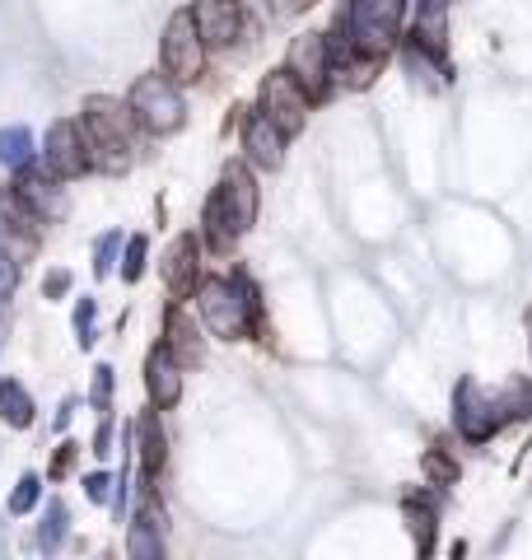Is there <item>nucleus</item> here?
Masks as SVG:
<instances>
[{"label": "nucleus", "instance_id": "nucleus-1", "mask_svg": "<svg viewBox=\"0 0 532 560\" xmlns=\"http://www.w3.org/2000/svg\"><path fill=\"white\" fill-rule=\"evenodd\" d=\"M513 416H532V383H519V388H509L505 397L482 393V383L476 378H463L453 388V425H458V434H463L467 444L495 440Z\"/></svg>", "mask_w": 532, "mask_h": 560}, {"label": "nucleus", "instance_id": "nucleus-2", "mask_svg": "<svg viewBox=\"0 0 532 560\" xmlns=\"http://www.w3.org/2000/svg\"><path fill=\"white\" fill-rule=\"evenodd\" d=\"M257 224V183L243 164H224L216 191L206 201V243L229 253Z\"/></svg>", "mask_w": 532, "mask_h": 560}, {"label": "nucleus", "instance_id": "nucleus-3", "mask_svg": "<svg viewBox=\"0 0 532 560\" xmlns=\"http://www.w3.org/2000/svg\"><path fill=\"white\" fill-rule=\"evenodd\" d=\"M131 108H122L117 98L94 94L80 108V136L89 150V164L103 173H127L131 168Z\"/></svg>", "mask_w": 532, "mask_h": 560}, {"label": "nucleus", "instance_id": "nucleus-4", "mask_svg": "<svg viewBox=\"0 0 532 560\" xmlns=\"http://www.w3.org/2000/svg\"><path fill=\"white\" fill-rule=\"evenodd\" d=\"M197 304H201V323L210 327V337L247 341L257 331V290L247 285L243 276H234V280H224V276L201 280Z\"/></svg>", "mask_w": 532, "mask_h": 560}, {"label": "nucleus", "instance_id": "nucleus-5", "mask_svg": "<svg viewBox=\"0 0 532 560\" xmlns=\"http://www.w3.org/2000/svg\"><path fill=\"white\" fill-rule=\"evenodd\" d=\"M131 117L146 127L150 136H173V131H183V121H187V103L183 94H177V80L169 75H140L131 84Z\"/></svg>", "mask_w": 532, "mask_h": 560}, {"label": "nucleus", "instance_id": "nucleus-6", "mask_svg": "<svg viewBox=\"0 0 532 560\" xmlns=\"http://www.w3.org/2000/svg\"><path fill=\"white\" fill-rule=\"evenodd\" d=\"M257 113L271 117L286 136H299L304 131V121H309V94L294 84L290 70H271V75L262 80V90H257Z\"/></svg>", "mask_w": 532, "mask_h": 560}, {"label": "nucleus", "instance_id": "nucleus-7", "mask_svg": "<svg viewBox=\"0 0 532 560\" xmlns=\"http://www.w3.org/2000/svg\"><path fill=\"white\" fill-rule=\"evenodd\" d=\"M206 66V43L197 24H192V10H177L169 28H164V75L177 84H192Z\"/></svg>", "mask_w": 532, "mask_h": 560}, {"label": "nucleus", "instance_id": "nucleus-8", "mask_svg": "<svg viewBox=\"0 0 532 560\" xmlns=\"http://www.w3.org/2000/svg\"><path fill=\"white\" fill-rule=\"evenodd\" d=\"M286 70L294 75V84L313 98H323L332 90V51H327V33H299L286 51Z\"/></svg>", "mask_w": 532, "mask_h": 560}, {"label": "nucleus", "instance_id": "nucleus-9", "mask_svg": "<svg viewBox=\"0 0 532 560\" xmlns=\"http://www.w3.org/2000/svg\"><path fill=\"white\" fill-rule=\"evenodd\" d=\"M43 168L51 173V178H80V173L89 168V150H84V136L76 121H51L47 127V145H43Z\"/></svg>", "mask_w": 532, "mask_h": 560}, {"label": "nucleus", "instance_id": "nucleus-10", "mask_svg": "<svg viewBox=\"0 0 532 560\" xmlns=\"http://www.w3.org/2000/svg\"><path fill=\"white\" fill-rule=\"evenodd\" d=\"M127 551L131 560H159L164 556V504L154 495V481H146V495H140V510L127 528Z\"/></svg>", "mask_w": 532, "mask_h": 560}, {"label": "nucleus", "instance_id": "nucleus-11", "mask_svg": "<svg viewBox=\"0 0 532 560\" xmlns=\"http://www.w3.org/2000/svg\"><path fill=\"white\" fill-rule=\"evenodd\" d=\"M14 206L24 210L28 220H38V224H47V220H61L66 215V197H61V187L47 178V173H38V168H20V183H14Z\"/></svg>", "mask_w": 532, "mask_h": 560}, {"label": "nucleus", "instance_id": "nucleus-12", "mask_svg": "<svg viewBox=\"0 0 532 560\" xmlns=\"http://www.w3.org/2000/svg\"><path fill=\"white\" fill-rule=\"evenodd\" d=\"M192 24H197L206 47H229L243 28V5L239 0H197L192 5Z\"/></svg>", "mask_w": 532, "mask_h": 560}, {"label": "nucleus", "instance_id": "nucleus-13", "mask_svg": "<svg viewBox=\"0 0 532 560\" xmlns=\"http://www.w3.org/2000/svg\"><path fill=\"white\" fill-rule=\"evenodd\" d=\"M197 267H201V238L197 234H177L164 253V285L173 300H187L197 290Z\"/></svg>", "mask_w": 532, "mask_h": 560}, {"label": "nucleus", "instance_id": "nucleus-14", "mask_svg": "<svg viewBox=\"0 0 532 560\" xmlns=\"http://www.w3.org/2000/svg\"><path fill=\"white\" fill-rule=\"evenodd\" d=\"M286 131L276 127L271 117H262V113H253V117H243V150H247V160H253L257 168H280L286 164Z\"/></svg>", "mask_w": 532, "mask_h": 560}, {"label": "nucleus", "instance_id": "nucleus-15", "mask_svg": "<svg viewBox=\"0 0 532 560\" xmlns=\"http://www.w3.org/2000/svg\"><path fill=\"white\" fill-rule=\"evenodd\" d=\"M146 393L159 411H169L183 401V364H177L164 346H154L146 355Z\"/></svg>", "mask_w": 532, "mask_h": 560}, {"label": "nucleus", "instance_id": "nucleus-16", "mask_svg": "<svg viewBox=\"0 0 532 560\" xmlns=\"http://www.w3.org/2000/svg\"><path fill=\"white\" fill-rule=\"evenodd\" d=\"M164 350H169L177 364H183V370L201 364V360H206V346H201L197 318H187L183 308H169V318H164Z\"/></svg>", "mask_w": 532, "mask_h": 560}, {"label": "nucleus", "instance_id": "nucleus-17", "mask_svg": "<svg viewBox=\"0 0 532 560\" xmlns=\"http://www.w3.org/2000/svg\"><path fill=\"white\" fill-rule=\"evenodd\" d=\"M136 453H140V471H146V481H154L159 471H164V463H169V440H164V430H159V407L136 420Z\"/></svg>", "mask_w": 532, "mask_h": 560}, {"label": "nucleus", "instance_id": "nucleus-18", "mask_svg": "<svg viewBox=\"0 0 532 560\" xmlns=\"http://www.w3.org/2000/svg\"><path fill=\"white\" fill-rule=\"evenodd\" d=\"M0 420L10 430H28L33 425V397L20 378H0Z\"/></svg>", "mask_w": 532, "mask_h": 560}, {"label": "nucleus", "instance_id": "nucleus-19", "mask_svg": "<svg viewBox=\"0 0 532 560\" xmlns=\"http://www.w3.org/2000/svg\"><path fill=\"white\" fill-rule=\"evenodd\" d=\"M402 518H406V528H412L416 551H420V556H430V551H435V510H430V504L406 500V504H402Z\"/></svg>", "mask_w": 532, "mask_h": 560}, {"label": "nucleus", "instance_id": "nucleus-20", "mask_svg": "<svg viewBox=\"0 0 532 560\" xmlns=\"http://www.w3.org/2000/svg\"><path fill=\"white\" fill-rule=\"evenodd\" d=\"M0 164L20 173L24 164H33V131L28 127H5L0 131Z\"/></svg>", "mask_w": 532, "mask_h": 560}, {"label": "nucleus", "instance_id": "nucleus-21", "mask_svg": "<svg viewBox=\"0 0 532 560\" xmlns=\"http://www.w3.org/2000/svg\"><path fill=\"white\" fill-rule=\"evenodd\" d=\"M66 528H70V514H66V504L61 500H47V514L38 523V551H61V541H66Z\"/></svg>", "mask_w": 532, "mask_h": 560}, {"label": "nucleus", "instance_id": "nucleus-22", "mask_svg": "<svg viewBox=\"0 0 532 560\" xmlns=\"http://www.w3.org/2000/svg\"><path fill=\"white\" fill-rule=\"evenodd\" d=\"M420 471L430 477V486H453V481H458V463H453L443 448H430V453H425V458H420Z\"/></svg>", "mask_w": 532, "mask_h": 560}, {"label": "nucleus", "instance_id": "nucleus-23", "mask_svg": "<svg viewBox=\"0 0 532 560\" xmlns=\"http://www.w3.org/2000/svg\"><path fill=\"white\" fill-rule=\"evenodd\" d=\"M38 495H43V477L38 471H24L20 486H14V495H10V514H28L33 504H38Z\"/></svg>", "mask_w": 532, "mask_h": 560}, {"label": "nucleus", "instance_id": "nucleus-24", "mask_svg": "<svg viewBox=\"0 0 532 560\" xmlns=\"http://www.w3.org/2000/svg\"><path fill=\"white\" fill-rule=\"evenodd\" d=\"M146 253H150V238L131 234L127 238V261H122V280H140V271H146Z\"/></svg>", "mask_w": 532, "mask_h": 560}, {"label": "nucleus", "instance_id": "nucleus-25", "mask_svg": "<svg viewBox=\"0 0 532 560\" xmlns=\"http://www.w3.org/2000/svg\"><path fill=\"white\" fill-rule=\"evenodd\" d=\"M117 253H122V234H103L94 243V276H113Z\"/></svg>", "mask_w": 532, "mask_h": 560}, {"label": "nucleus", "instance_id": "nucleus-26", "mask_svg": "<svg viewBox=\"0 0 532 560\" xmlns=\"http://www.w3.org/2000/svg\"><path fill=\"white\" fill-rule=\"evenodd\" d=\"M94 318H99V304L94 300H80L76 304V341H80V350L94 346Z\"/></svg>", "mask_w": 532, "mask_h": 560}, {"label": "nucleus", "instance_id": "nucleus-27", "mask_svg": "<svg viewBox=\"0 0 532 560\" xmlns=\"http://www.w3.org/2000/svg\"><path fill=\"white\" fill-rule=\"evenodd\" d=\"M89 401H94V411H103V416L113 411V370L108 364L94 370V393H89Z\"/></svg>", "mask_w": 532, "mask_h": 560}, {"label": "nucleus", "instance_id": "nucleus-28", "mask_svg": "<svg viewBox=\"0 0 532 560\" xmlns=\"http://www.w3.org/2000/svg\"><path fill=\"white\" fill-rule=\"evenodd\" d=\"M14 285H20V261H14L5 248H0V304L14 294Z\"/></svg>", "mask_w": 532, "mask_h": 560}, {"label": "nucleus", "instance_id": "nucleus-29", "mask_svg": "<svg viewBox=\"0 0 532 560\" xmlns=\"http://www.w3.org/2000/svg\"><path fill=\"white\" fill-rule=\"evenodd\" d=\"M108 490H113V477H108V471H89V477H84V495L89 500H108Z\"/></svg>", "mask_w": 532, "mask_h": 560}, {"label": "nucleus", "instance_id": "nucleus-30", "mask_svg": "<svg viewBox=\"0 0 532 560\" xmlns=\"http://www.w3.org/2000/svg\"><path fill=\"white\" fill-rule=\"evenodd\" d=\"M66 290H70V271H51V276L43 280V294H47V300H61Z\"/></svg>", "mask_w": 532, "mask_h": 560}, {"label": "nucleus", "instance_id": "nucleus-31", "mask_svg": "<svg viewBox=\"0 0 532 560\" xmlns=\"http://www.w3.org/2000/svg\"><path fill=\"white\" fill-rule=\"evenodd\" d=\"M94 453H99V458H108V453H113V420L108 416H103V425L94 434Z\"/></svg>", "mask_w": 532, "mask_h": 560}, {"label": "nucleus", "instance_id": "nucleus-32", "mask_svg": "<svg viewBox=\"0 0 532 560\" xmlns=\"http://www.w3.org/2000/svg\"><path fill=\"white\" fill-rule=\"evenodd\" d=\"M70 458H76V444H66V448L57 453V463H51V477H66V467H70Z\"/></svg>", "mask_w": 532, "mask_h": 560}, {"label": "nucleus", "instance_id": "nucleus-33", "mask_svg": "<svg viewBox=\"0 0 532 560\" xmlns=\"http://www.w3.org/2000/svg\"><path fill=\"white\" fill-rule=\"evenodd\" d=\"M70 411H76V401H61V411H57V430H66V420H70Z\"/></svg>", "mask_w": 532, "mask_h": 560}, {"label": "nucleus", "instance_id": "nucleus-34", "mask_svg": "<svg viewBox=\"0 0 532 560\" xmlns=\"http://www.w3.org/2000/svg\"><path fill=\"white\" fill-rule=\"evenodd\" d=\"M0 248H5V215H0Z\"/></svg>", "mask_w": 532, "mask_h": 560}, {"label": "nucleus", "instance_id": "nucleus-35", "mask_svg": "<svg viewBox=\"0 0 532 560\" xmlns=\"http://www.w3.org/2000/svg\"><path fill=\"white\" fill-rule=\"evenodd\" d=\"M528 346H532V313H528Z\"/></svg>", "mask_w": 532, "mask_h": 560}, {"label": "nucleus", "instance_id": "nucleus-36", "mask_svg": "<svg viewBox=\"0 0 532 560\" xmlns=\"http://www.w3.org/2000/svg\"><path fill=\"white\" fill-rule=\"evenodd\" d=\"M0 331H5V313H0Z\"/></svg>", "mask_w": 532, "mask_h": 560}]
</instances>
